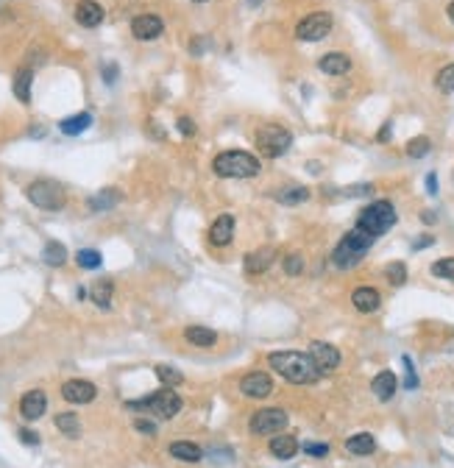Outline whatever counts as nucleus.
Instances as JSON below:
<instances>
[{
	"mask_svg": "<svg viewBox=\"0 0 454 468\" xmlns=\"http://www.w3.org/2000/svg\"><path fill=\"white\" fill-rule=\"evenodd\" d=\"M449 20L454 23V0H451V3H449Z\"/></svg>",
	"mask_w": 454,
	"mask_h": 468,
	"instance_id": "nucleus-50",
	"label": "nucleus"
},
{
	"mask_svg": "<svg viewBox=\"0 0 454 468\" xmlns=\"http://www.w3.org/2000/svg\"><path fill=\"white\" fill-rule=\"evenodd\" d=\"M396 388H399V379H396L393 371H382V373L374 376V382H370V391H374V396L379 402H390L393 393H396Z\"/></svg>",
	"mask_w": 454,
	"mask_h": 468,
	"instance_id": "nucleus-18",
	"label": "nucleus"
},
{
	"mask_svg": "<svg viewBox=\"0 0 454 468\" xmlns=\"http://www.w3.org/2000/svg\"><path fill=\"white\" fill-rule=\"evenodd\" d=\"M435 84H438V90L440 93H454V64H446L440 73H438V78H435Z\"/></svg>",
	"mask_w": 454,
	"mask_h": 468,
	"instance_id": "nucleus-34",
	"label": "nucleus"
},
{
	"mask_svg": "<svg viewBox=\"0 0 454 468\" xmlns=\"http://www.w3.org/2000/svg\"><path fill=\"white\" fill-rule=\"evenodd\" d=\"M318 67H320V73H326V75H346V73L351 70V59H349L346 53H340V51H332V53H326V56L318 62Z\"/></svg>",
	"mask_w": 454,
	"mask_h": 468,
	"instance_id": "nucleus-19",
	"label": "nucleus"
},
{
	"mask_svg": "<svg viewBox=\"0 0 454 468\" xmlns=\"http://www.w3.org/2000/svg\"><path fill=\"white\" fill-rule=\"evenodd\" d=\"M287 427V412L279 410V407H268V410H260L251 415L249 421V430L251 435H276Z\"/></svg>",
	"mask_w": 454,
	"mask_h": 468,
	"instance_id": "nucleus-8",
	"label": "nucleus"
},
{
	"mask_svg": "<svg viewBox=\"0 0 454 468\" xmlns=\"http://www.w3.org/2000/svg\"><path fill=\"white\" fill-rule=\"evenodd\" d=\"M134 427H137V432L156 435V423H151V421H145V418H137V421H134Z\"/></svg>",
	"mask_w": 454,
	"mask_h": 468,
	"instance_id": "nucleus-42",
	"label": "nucleus"
},
{
	"mask_svg": "<svg viewBox=\"0 0 454 468\" xmlns=\"http://www.w3.org/2000/svg\"><path fill=\"white\" fill-rule=\"evenodd\" d=\"M268 362L281 379L293 382V385H315V382L320 379L318 365L304 352H273L268 357Z\"/></svg>",
	"mask_w": 454,
	"mask_h": 468,
	"instance_id": "nucleus-1",
	"label": "nucleus"
},
{
	"mask_svg": "<svg viewBox=\"0 0 454 468\" xmlns=\"http://www.w3.org/2000/svg\"><path fill=\"white\" fill-rule=\"evenodd\" d=\"M212 170L220 179H251L260 173V159L249 151H223L215 156Z\"/></svg>",
	"mask_w": 454,
	"mask_h": 468,
	"instance_id": "nucleus-2",
	"label": "nucleus"
},
{
	"mask_svg": "<svg viewBox=\"0 0 454 468\" xmlns=\"http://www.w3.org/2000/svg\"><path fill=\"white\" fill-rule=\"evenodd\" d=\"M429 151H432L429 137H416V140L407 143V156H412V159H424Z\"/></svg>",
	"mask_w": 454,
	"mask_h": 468,
	"instance_id": "nucleus-33",
	"label": "nucleus"
},
{
	"mask_svg": "<svg viewBox=\"0 0 454 468\" xmlns=\"http://www.w3.org/2000/svg\"><path fill=\"white\" fill-rule=\"evenodd\" d=\"M257 3H262V0H249V6H257Z\"/></svg>",
	"mask_w": 454,
	"mask_h": 468,
	"instance_id": "nucleus-51",
	"label": "nucleus"
},
{
	"mask_svg": "<svg viewBox=\"0 0 454 468\" xmlns=\"http://www.w3.org/2000/svg\"><path fill=\"white\" fill-rule=\"evenodd\" d=\"M195 3H206V0H195Z\"/></svg>",
	"mask_w": 454,
	"mask_h": 468,
	"instance_id": "nucleus-52",
	"label": "nucleus"
},
{
	"mask_svg": "<svg viewBox=\"0 0 454 468\" xmlns=\"http://www.w3.org/2000/svg\"><path fill=\"white\" fill-rule=\"evenodd\" d=\"M310 357H312V362L318 365L320 373H332L340 365V352L332 343H323V340L310 343Z\"/></svg>",
	"mask_w": 454,
	"mask_h": 468,
	"instance_id": "nucleus-10",
	"label": "nucleus"
},
{
	"mask_svg": "<svg viewBox=\"0 0 454 468\" xmlns=\"http://www.w3.org/2000/svg\"><path fill=\"white\" fill-rule=\"evenodd\" d=\"M351 304L360 310V312H377L379 304H382V295L377 287H357L351 293Z\"/></svg>",
	"mask_w": 454,
	"mask_h": 468,
	"instance_id": "nucleus-17",
	"label": "nucleus"
},
{
	"mask_svg": "<svg viewBox=\"0 0 454 468\" xmlns=\"http://www.w3.org/2000/svg\"><path fill=\"white\" fill-rule=\"evenodd\" d=\"M95 385L87 379H70L62 385V396L70 402V404H90L95 399Z\"/></svg>",
	"mask_w": 454,
	"mask_h": 468,
	"instance_id": "nucleus-12",
	"label": "nucleus"
},
{
	"mask_svg": "<svg viewBox=\"0 0 454 468\" xmlns=\"http://www.w3.org/2000/svg\"><path fill=\"white\" fill-rule=\"evenodd\" d=\"M114 75H117V67H114V64H109V67H106V81L112 84V81H114Z\"/></svg>",
	"mask_w": 454,
	"mask_h": 468,
	"instance_id": "nucleus-46",
	"label": "nucleus"
},
{
	"mask_svg": "<svg viewBox=\"0 0 454 468\" xmlns=\"http://www.w3.org/2000/svg\"><path fill=\"white\" fill-rule=\"evenodd\" d=\"M276 260V251L273 248H260V251H251L245 254V273L249 276H260L265 273Z\"/></svg>",
	"mask_w": 454,
	"mask_h": 468,
	"instance_id": "nucleus-15",
	"label": "nucleus"
},
{
	"mask_svg": "<svg viewBox=\"0 0 454 468\" xmlns=\"http://www.w3.org/2000/svg\"><path fill=\"white\" fill-rule=\"evenodd\" d=\"M357 226L362 232H368L370 237H382L385 232H390L396 226V209H393V204L390 201H374V204H368L360 212Z\"/></svg>",
	"mask_w": 454,
	"mask_h": 468,
	"instance_id": "nucleus-4",
	"label": "nucleus"
},
{
	"mask_svg": "<svg viewBox=\"0 0 454 468\" xmlns=\"http://www.w3.org/2000/svg\"><path fill=\"white\" fill-rule=\"evenodd\" d=\"M171 457L181 460V463H201L203 452H201V446H195L190 441H176V443H171Z\"/></svg>",
	"mask_w": 454,
	"mask_h": 468,
	"instance_id": "nucleus-23",
	"label": "nucleus"
},
{
	"mask_svg": "<svg viewBox=\"0 0 454 468\" xmlns=\"http://www.w3.org/2000/svg\"><path fill=\"white\" fill-rule=\"evenodd\" d=\"M75 262L84 268V271H95V268H101V254L95 251V248H84V251H78L75 254Z\"/></svg>",
	"mask_w": 454,
	"mask_h": 468,
	"instance_id": "nucleus-31",
	"label": "nucleus"
},
{
	"mask_svg": "<svg viewBox=\"0 0 454 468\" xmlns=\"http://www.w3.org/2000/svg\"><path fill=\"white\" fill-rule=\"evenodd\" d=\"M385 276H388V282H390L393 287H401V284L407 282V268H404V262H390V265L385 268Z\"/></svg>",
	"mask_w": 454,
	"mask_h": 468,
	"instance_id": "nucleus-35",
	"label": "nucleus"
},
{
	"mask_svg": "<svg viewBox=\"0 0 454 468\" xmlns=\"http://www.w3.org/2000/svg\"><path fill=\"white\" fill-rule=\"evenodd\" d=\"M329 31H332V14L329 12H312L296 25V36L301 42H318L329 36Z\"/></svg>",
	"mask_w": 454,
	"mask_h": 468,
	"instance_id": "nucleus-9",
	"label": "nucleus"
},
{
	"mask_svg": "<svg viewBox=\"0 0 454 468\" xmlns=\"http://www.w3.org/2000/svg\"><path fill=\"white\" fill-rule=\"evenodd\" d=\"M427 193H429V195H438V176H435V173L427 176Z\"/></svg>",
	"mask_w": 454,
	"mask_h": 468,
	"instance_id": "nucleus-45",
	"label": "nucleus"
},
{
	"mask_svg": "<svg viewBox=\"0 0 454 468\" xmlns=\"http://www.w3.org/2000/svg\"><path fill=\"white\" fill-rule=\"evenodd\" d=\"M56 427H59L67 438H78V432H81V423H78V415H75V412H59V415H56Z\"/></svg>",
	"mask_w": 454,
	"mask_h": 468,
	"instance_id": "nucleus-29",
	"label": "nucleus"
},
{
	"mask_svg": "<svg viewBox=\"0 0 454 468\" xmlns=\"http://www.w3.org/2000/svg\"><path fill=\"white\" fill-rule=\"evenodd\" d=\"M112 290H114L112 279H101V282L92 287V301H95L98 307H109V304H112Z\"/></svg>",
	"mask_w": 454,
	"mask_h": 468,
	"instance_id": "nucleus-30",
	"label": "nucleus"
},
{
	"mask_svg": "<svg viewBox=\"0 0 454 468\" xmlns=\"http://www.w3.org/2000/svg\"><path fill=\"white\" fill-rule=\"evenodd\" d=\"M162 31H164V25H162V20H159L156 14H140V17L131 20V34H134L137 39H142V42L156 39Z\"/></svg>",
	"mask_w": 454,
	"mask_h": 468,
	"instance_id": "nucleus-14",
	"label": "nucleus"
},
{
	"mask_svg": "<svg viewBox=\"0 0 454 468\" xmlns=\"http://www.w3.org/2000/svg\"><path fill=\"white\" fill-rule=\"evenodd\" d=\"M231 234H234V218L231 215H220L212 226H210V243L223 248L231 243Z\"/></svg>",
	"mask_w": 454,
	"mask_h": 468,
	"instance_id": "nucleus-20",
	"label": "nucleus"
},
{
	"mask_svg": "<svg viewBox=\"0 0 454 468\" xmlns=\"http://www.w3.org/2000/svg\"><path fill=\"white\" fill-rule=\"evenodd\" d=\"M427 245H432V237H424V240H418V243H416V245H412V248H416V251H418V248H427Z\"/></svg>",
	"mask_w": 454,
	"mask_h": 468,
	"instance_id": "nucleus-47",
	"label": "nucleus"
},
{
	"mask_svg": "<svg viewBox=\"0 0 454 468\" xmlns=\"http://www.w3.org/2000/svg\"><path fill=\"white\" fill-rule=\"evenodd\" d=\"M421 221H424V223H435V221H438V218H435V215H432V212H424V215H421Z\"/></svg>",
	"mask_w": 454,
	"mask_h": 468,
	"instance_id": "nucleus-49",
	"label": "nucleus"
},
{
	"mask_svg": "<svg viewBox=\"0 0 454 468\" xmlns=\"http://www.w3.org/2000/svg\"><path fill=\"white\" fill-rule=\"evenodd\" d=\"M388 137H390V123H385V129L379 132V140H382V143H385Z\"/></svg>",
	"mask_w": 454,
	"mask_h": 468,
	"instance_id": "nucleus-48",
	"label": "nucleus"
},
{
	"mask_svg": "<svg viewBox=\"0 0 454 468\" xmlns=\"http://www.w3.org/2000/svg\"><path fill=\"white\" fill-rule=\"evenodd\" d=\"M184 337L190 340L192 346H198V349H212L218 343V334L212 329H206V326H190L184 332Z\"/></svg>",
	"mask_w": 454,
	"mask_h": 468,
	"instance_id": "nucleus-24",
	"label": "nucleus"
},
{
	"mask_svg": "<svg viewBox=\"0 0 454 468\" xmlns=\"http://www.w3.org/2000/svg\"><path fill=\"white\" fill-rule=\"evenodd\" d=\"M129 407H145L148 412H153L156 418H173V415H179V410H181V396L173 391V388H164V391H156L153 396H148V399H142V402H131Z\"/></svg>",
	"mask_w": 454,
	"mask_h": 468,
	"instance_id": "nucleus-7",
	"label": "nucleus"
},
{
	"mask_svg": "<svg viewBox=\"0 0 454 468\" xmlns=\"http://www.w3.org/2000/svg\"><path fill=\"white\" fill-rule=\"evenodd\" d=\"M48 410V396L42 391H28L23 399H20V415L28 418V421H36L42 418Z\"/></svg>",
	"mask_w": 454,
	"mask_h": 468,
	"instance_id": "nucleus-13",
	"label": "nucleus"
},
{
	"mask_svg": "<svg viewBox=\"0 0 454 468\" xmlns=\"http://www.w3.org/2000/svg\"><path fill=\"white\" fill-rule=\"evenodd\" d=\"M25 195H28V201H31L34 206L45 209V212H59V209L64 206V190H62L56 182H51V179L31 182L28 190H25Z\"/></svg>",
	"mask_w": 454,
	"mask_h": 468,
	"instance_id": "nucleus-6",
	"label": "nucleus"
},
{
	"mask_svg": "<svg viewBox=\"0 0 454 468\" xmlns=\"http://www.w3.org/2000/svg\"><path fill=\"white\" fill-rule=\"evenodd\" d=\"M31 81H34V70L31 67H20L14 75V95L20 103H31Z\"/></svg>",
	"mask_w": 454,
	"mask_h": 468,
	"instance_id": "nucleus-25",
	"label": "nucleus"
},
{
	"mask_svg": "<svg viewBox=\"0 0 454 468\" xmlns=\"http://www.w3.org/2000/svg\"><path fill=\"white\" fill-rule=\"evenodd\" d=\"M90 125H92V114H90V112H78V114H73V117H64V120L59 123V129H62V134L75 137V134H81V132H87Z\"/></svg>",
	"mask_w": 454,
	"mask_h": 468,
	"instance_id": "nucleus-22",
	"label": "nucleus"
},
{
	"mask_svg": "<svg viewBox=\"0 0 454 468\" xmlns=\"http://www.w3.org/2000/svg\"><path fill=\"white\" fill-rule=\"evenodd\" d=\"M377 243V237H370L368 232H362L360 226H354L340 243H338V248H335V254H332V262L338 265V268H343V271H349V268H354V265H360L362 262V257L368 254V248Z\"/></svg>",
	"mask_w": 454,
	"mask_h": 468,
	"instance_id": "nucleus-3",
	"label": "nucleus"
},
{
	"mask_svg": "<svg viewBox=\"0 0 454 468\" xmlns=\"http://www.w3.org/2000/svg\"><path fill=\"white\" fill-rule=\"evenodd\" d=\"M257 145H260L262 156L279 159V156H284L287 151H290L293 134L287 129H281V125H276V123H268V125H262V129L257 132Z\"/></svg>",
	"mask_w": 454,
	"mask_h": 468,
	"instance_id": "nucleus-5",
	"label": "nucleus"
},
{
	"mask_svg": "<svg viewBox=\"0 0 454 468\" xmlns=\"http://www.w3.org/2000/svg\"><path fill=\"white\" fill-rule=\"evenodd\" d=\"M299 449H301V446H299V441H296L293 435H273V441H270V454L279 457V460H290V457H296Z\"/></svg>",
	"mask_w": 454,
	"mask_h": 468,
	"instance_id": "nucleus-21",
	"label": "nucleus"
},
{
	"mask_svg": "<svg viewBox=\"0 0 454 468\" xmlns=\"http://www.w3.org/2000/svg\"><path fill=\"white\" fill-rule=\"evenodd\" d=\"M284 273L287 276H301L304 273V257H301V254H290V257H284Z\"/></svg>",
	"mask_w": 454,
	"mask_h": 468,
	"instance_id": "nucleus-38",
	"label": "nucleus"
},
{
	"mask_svg": "<svg viewBox=\"0 0 454 468\" xmlns=\"http://www.w3.org/2000/svg\"><path fill=\"white\" fill-rule=\"evenodd\" d=\"M307 198H310V190H307V187H290L287 193H281V195H279V201H281V204H287V206H293V204H304Z\"/></svg>",
	"mask_w": 454,
	"mask_h": 468,
	"instance_id": "nucleus-36",
	"label": "nucleus"
},
{
	"mask_svg": "<svg viewBox=\"0 0 454 468\" xmlns=\"http://www.w3.org/2000/svg\"><path fill=\"white\" fill-rule=\"evenodd\" d=\"M304 452L312 454V457H326L329 454V446L326 443H304Z\"/></svg>",
	"mask_w": 454,
	"mask_h": 468,
	"instance_id": "nucleus-40",
	"label": "nucleus"
},
{
	"mask_svg": "<svg viewBox=\"0 0 454 468\" xmlns=\"http://www.w3.org/2000/svg\"><path fill=\"white\" fill-rule=\"evenodd\" d=\"M17 435H20V441H23V443H31V446H36V443H39V435H36V432H31V430H20Z\"/></svg>",
	"mask_w": 454,
	"mask_h": 468,
	"instance_id": "nucleus-44",
	"label": "nucleus"
},
{
	"mask_svg": "<svg viewBox=\"0 0 454 468\" xmlns=\"http://www.w3.org/2000/svg\"><path fill=\"white\" fill-rule=\"evenodd\" d=\"M156 376L164 382V388H176V385H181V382H184L181 371H176L173 365H156Z\"/></svg>",
	"mask_w": 454,
	"mask_h": 468,
	"instance_id": "nucleus-32",
	"label": "nucleus"
},
{
	"mask_svg": "<svg viewBox=\"0 0 454 468\" xmlns=\"http://www.w3.org/2000/svg\"><path fill=\"white\" fill-rule=\"evenodd\" d=\"M404 368H407V391H416L418 388V376H416V368H412L409 357H404Z\"/></svg>",
	"mask_w": 454,
	"mask_h": 468,
	"instance_id": "nucleus-39",
	"label": "nucleus"
},
{
	"mask_svg": "<svg viewBox=\"0 0 454 468\" xmlns=\"http://www.w3.org/2000/svg\"><path fill=\"white\" fill-rule=\"evenodd\" d=\"M42 257H45V262H48V265L59 268V265H64V262H67V248H64L62 243L51 240V243L45 245V251H42Z\"/></svg>",
	"mask_w": 454,
	"mask_h": 468,
	"instance_id": "nucleus-28",
	"label": "nucleus"
},
{
	"mask_svg": "<svg viewBox=\"0 0 454 468\" xmlns=\"http://www.w3.org/2000/svg\"><path fill=\"white\" fill-rule=\"evenodd\" d=\"M370 190H374L370 184H357V187H349V190H346V195H349V198H354V195H368Z\"/></svg>",
	"mask_w": 454,
	"mask_h": 468,
	"instance_id": "nucleus-43",
	"label": "nucleus"
},
{
	"mask_svg": "<svg viewBox=\"0 0 454 468\" xmlns=\"http://www.w3.org/2000/svg\"><path fill=\"white\" fill-rule=\"evenodd\" d=\"M432 273H435L438 279L454 282V257H449V260H438V262L432 265Z\"/></svg>",
	"mask_w": 454,
	"mask_h": 468,
	"instance_id": "nucleus-37",
	"label": "nucleus"
},
{
	"mask_svg": "<svg viewBox=\"0 0 454 468\" xmlns=\"http://www.w3.org/2000/svg\"><path fill=\"white\" fill-rule=\"evenodd\" d=\"M346 449H349L351 454L362 457V454H370V452L377 449V441H374V435L360 432V435H354V438H349V441H346Z\"/></svg>",
	"mask_w": 454,
	"mask_h": 468,
	"instance_id": "nucleus-26",
	"label": "nucleus"
},
{
	"mask_svg": "<svg viewBox=\"0 0 454 468\" xmlns=\"http://www.w3.org/2000/svg\"><path fill=\"white\" fill-rule=\"evenodd\" d=\"M176 125H179V132H181L184 137H192V134H195V123H192L190 117H179Z\"/></svg>",
	"mask_w": 454,
	"mask_h": 468,
	"instance_id": "nucleus-41",
	"label": "nucleus"
},
{
	"mask_svg": "<svg viewBox=\"0 0 454 468\" xmlns=\"http://www.w3.org/2000/svg\"><path fill=\"white\" fill-rule=\"evenodd\" d=\"M75 23L84 28H95L103 23V6L95 3V0H81L75 6Z\"/></svg>",
	"mask_w": 454,
	"mask_h": 468,
	"instance_id": "nucleus-16",
	"label": "nucleus"
},
{
	"mask_svg": "<svg viewBox=\"0 0 454 468\" xmlns=\"http://www.w3.org/2000/svg\"><path fill=\"white\" fill-rule=\"evenodd\" d=\"M240 391H242V396H249V399H268V396L273 393V382H270V376H268V373H262V371H251V373H245V376H242Z\"/></svg>",
	"mask_w": 454,
	"mask_h": 468,
	"instance_id": "nucleus-11",
	"label": "nucleus"
},
{
	"mask_svg": "<svg viewBox=\"0 0 454 468\" xmlns=\"http://www.w3.org/2000/svg\"><path fill=\"white\" fill-rule=\"evenodd\" d=\"M117 204H120V193H117L114 187L101 190L98 195L90 198V209H92V212H106V209H112V206H117Z\"/></svg>",
	"mask_w": 454,
	"mask_h": 468,
	"instance_id": "nucleus-27",
	"label": "nucleus"
}]
</instances>
